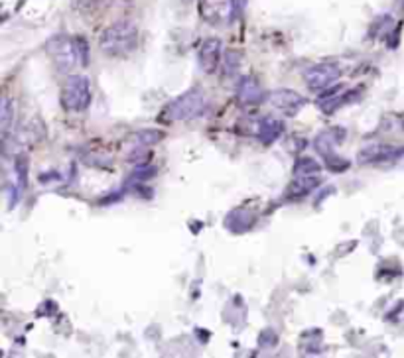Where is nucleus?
I'll return each instance as SVG.
<instances>
[{
	"label": "nucleus",
	"instance_id": "obj_14",
	"mask_svg": "<svg viewBox=\"0 0 404 358\" xmlns=\"http://www.w3.org/2000/svg\"><path fill=\"white\" fill-rule=\"evenodd\" d=\"M44 136H46V124L39 120L38 116L28 118L26 122L20 126V130H18V140L22 142V144H26V146L38 144L39 140H44Z\"/></svg>",
	"mask_w": 404,
	"mask_h": 358
},
{
	"label": "nucleus",
	"instance_id": "obj_22",
	"mask_svg": "<svg viewBox=\"0 0 404 358\" xmlns=\"http://www.w3.org/2000/svg\"><path fill=\"white\" fill-rule=\"evenodd\" d=\"M75 48H77L79 64L81 65L89 64V44H87V39L83 38V36L75 38Z\"/></svg>",
	"mask_w": 404,
	"mask_h": 358
},
{
	"label": "nucleus",
	"instance_id": "obj_18",
	"mask_svg": "<svg viewBox=\"0 0 404 358\" xmlns=\"http://www.w3.org/2000/svg\"><path fill=\"white\" fill-rule=\"evenodd\" d=\"M14 171H16V189H18V193H22L26 189L28 183V160L24 156H18L16 158Z\"/></svg>",
	"mask_w": 404,
	"mask_h": 358
},
{
	"label": "nucleus",
	"instance_id": "obj_3",
	"mask_svg": "<svg viewBox=\"0 0 404 358\" xmlns=\"http://www.w3.org/2000/svg\"><path fill=\"white\" fill-rule=\"evenodd\" d=\"M91 83L83 75L67 77L62 89V104L69 113H83L91 104Z\"/></svg>",
	"mask_w": 404,
	"mask_h": 358
},
{
	"label": "nucleus",
	"instance_id": "obj_5",
	"mask_svg": "<svg viewBox=\"0 0 404 358\" xmlns=\"http://www.w3.org/2000/svg\"><path fill=\"white\" fill-rule=\"evenodd\" d=\"M341 77V69L333 64L310 65L304 71V81L312 91H326L333 87Z\"/></svg>",
	"mask_w": 404,
	"mask_h": 358
},
{
	"label": "nucleus",
	"instance_id": "obj_23",
	"mask_svg": "<svg viewBox=\"0 0 404 358\" xmlns=\"http://www.w3.org/2000/svg\"><path fill=\"white\" fill-rule=\"evenodd\" d=\"M327 167L331 171H345L349 167V162L343 160V158H338L336 153H331V156H327Z\"/></svg>",
	"mask_w": 404,
	"mask_h": 358
},
{
	"label": "nucleus",
	"instance_id": "obj_19",
	"mask_svg": "<svg viewBox=\"0 0 404 358\" xmlns=\"http://www.w3.org/2000/svg\"><path fill=\"white\" fill-rule=\"evenodd\" d=\"M322 166L312 158H300L294 166V176H306V173H320Z\"/></svg>",
	"mask_w": 404,
	"mask_h": 358
},
{
	"label": "nucleus",
	"instance_id": "obj_7",
	"mask_svg": "<svg viewBox=\"0 0 404 358\" xmlns=\"http://www.w3.org/2000/svg\"><path fill=\"white\" fill-rule=\"evenodd\" d=\"M268 101L282 115L296 116L306 106V97L292 89H276L268 95Z\"/></svg>",
	"mask_w": 404,
	"mask_h": 358
},
{
	"label": "nucleus",
	"instance_id": "obj_20",
	"mask_svg": "<svg viewBox=\"0 0 404 358\" xmlns=\"http://www.w3.org/2000/svg\"><path fill=\"white\" fill-rule=\"evenodd\" d=\"M229 217L235 218V225L239 223V227H237L235 232H243V230L250 229V227L255 225V217L248 213L247 209H237V211H233Z\"/></svg>",
	"mask_w": 404,
	"mask_h": 358
},
{
	"label": "nucleus",
	"instance_id": "obj_8",
	"mask_svg": "<svg viewBox=\"0 0 404 358\" xmlns=\"http://www.w3.org/2000/svg\"><path fill=\"white\" fill-rule=\"evenodd\" d=\"M223 44L221 39L209 38L201 44L199 48V67L203 73H215L221 64Z\"/></svg>",
	"mask_w": 404,
	"mask_h": 358
},
{
	"label": "nucleus",
	"instance_id": "obj_11",
	"mask_svg": "<svg viewBox=\"0 0 404 358\" xmlns=\"http://www.w3.org/2000/svg\"><path fill=\"white\" fill-rule=\"evenodd\" d=\"M355 91H347V93H341V85H333L326 89V93L318 99V106L326 113V115H331L336 113L339 106H343L345 102H349V97H351Z\"/></svg>",
	"mask_w": 404,
	"mask_h": 358
},
{
	"label": "nucleus",
	"instance_id": "obj_1",
	"mask_svg": "<svg viewBox=\"0 0 404 358\" xmlns=\"http://www.w3.org/2000/svg\"><path fill=\"white\" fill-rule=\"evenodd\" d=\"M99 46L107 55L125 57L136 50V46H138V30L129 20L115 22L109 28H104L101 39H99Z\"/></svg>",
	"mask_w": 404,
	"mask_h": 358
},
{
	"label": "nucleus",
	"instance_id": "obj_2",
	"mask_svg": "<svg viewBox=\"0 0 404 358\" xmlns=\"http://www.w3.org/2000/svg\"><path fill=\"white\" fill-rule=\"evenodd\" d=\"M208 106V99L205 93L201 89H190L185 91L183 95H180L178 99H174L172 102L166 104L164 109V118L168 122H182V120H194L197 116H201L205 113Z\"/></svg>",
	"mask_w": 404,
	"mask_h": 358
},
{
	"label": "nucleus",
	"instance_id": "obj_17",
	"mask_svg": "<svg viewBox=\"0 0 404 358\" xmlns=\"http://www.w3.org/2000/svg\"><path fill=\"white\" fill-rule=\"evenodd\" d=\"M162 138H164L162 132L146 128V130H138V132L132 136V144H134V148H148V146H154V144L162 140Z\"/></svg>",
	"mask_w": 404,
	"mask_h": 358
},
{
	"label": "nucleus",
	"instance_id": "obj_9",
	"mask_svg": "<svg viewBox=\"0 0 404 358\" xmlns=\"http://www.w3.org/2000/svg\"><path fill=\"white\" fill-rule=\"evenodd\" d=\"M401 153H403V150L394 148L391 144H371L357 153V162L359 164H378V162L398 158Z\"/></svg>",
	"mask_w": 404,
	"mask_h": 358
},
{
	"label": "nucleus",
	"instance_id": "obj_16",
	"mask_svg": "<svg viewBox=\"0 0 404 358\" xmlns=\"http://www.w3.org/2000/svg\"><path fill=\"white\" fill-rule=\"evenodd\" d=\"M14 115H16V104H14L12 97H4L2 104H0V130H2L4 138H8V134L12 130Z\"/></svg>",
	"mask_w": 404,
	"mask_h": 358
},
{
	"label": "nucleus",
	"instance_id": "obj_4",
	"mask_svg": "<svg viewBox=\"0 0 404 358\" xmlns=\"http://www.w3.org/2000/svg\"><path fill=\"white\" fill-rule=\"evenodd\" d=\"M46 51L52 57L53 65L62 71L67 73L77 65V48H75V39H71L66 34H55L46 41Z\"/></svg>",
	"mask_w": 404,
	"mask_h": 358
},
{
	"label": "nucleus",
	"instance_id": "obj_12",
	"mask_svg": "<svg viewBox=\"0 0 404 358\" xmlns=\"http://www.w3.org/2000/svg\"><path fill=\"white\" fill-rule=\"evenodd\" d=\"M237 99L241 104L250 106V104H259L262 101V89L259 81L255 77H243L237 85Z\"/></svg>",
	"mask_w": 404,
	"mask_h": 358
},
{
	"label": "nucleus",
	"instance_id": "obj_13",
	"mask_svg": "<svg viewBox=\"0 0 404 358\" xmlns=\"http://www.w3.org/2000/svg\"><path fill=\"white\" fill-rule=\"evenodd\" d=\"M322 185L320 173H306V176H296L292 179V183L288 185V197L290 199H300L304 195L313 191L315 187Z\"/></svg>",
	"mask_w": 404,
	"mask_h": 358
},
{
	"label": "nucleus",
	"instance_id": "obj_6",
	"mask_svg": "<svg viewBox=\"0 0 404 358\" xmlns=\"http://www.w3.org/2000/svg\"><path fill=\"white\" fill-rule=\"evenodd\" d=\"M199 14L211 26H223L235 16V0H199Z\"/></svg>",
	"mask_w": 404,
	"mask_h": 358
},
{
	"label": "nucleus",
	"instance_id": "obj_24",
	"mask_svg": "<svg viewBox=\"0 0 404 358\" xmlns=\"http://www.w3.org/2000/svg\"><path fill=\"white\" fill-rule=\"evenodd\" d=\"M97 0H71L75 10H91Z\"/></svg>",
	"mask_w": 404,
	"mask_h": 358
},
{
	"label": "nucleus",
	"instance_id": "obj_15",
	"mask_svg": "<svg viewBox=\"0 0 404 358\" xmlns=\"http://www.w3.org/2000/svg\"><path fill=\"white\" fill-rule=\"evenodd\" d=\"M282 132H284L282 120H278V118H264L261 122V126H259V138L264 144H273V142H276L282 136Z\"/></svg>",
	"mask_w": 404,
	"mask_h": 358
},
{
	"label": "nucleus",
	"instance_id": "obj_21",
	"mask_svg": "<svg viewBox=\"0 0 404 358\" xmlns=\"http://www.w3.org/2000/svg\"><path fill=\"white\" fill-rule=\"evenodd\" d=\"M239 65H241V53L239 51L231 50L223 55V71H225V75H233L239 69Z\"/></svg>",
	"mask_w": 404,
	"mask_h": 358
},
{
	"label": "nucleus",
	"instance_id": "obj_10",
	"mask_svg": "<svg viewBox=\"0 0 404 358\" xmlns=\"http://www.w3.org/2000/svg\"><path fill=\"white\" fill-rule=\"evenodd\" d=\"M345 136H347V130H345V128L339 126L329 128V130H324V132H320V134L315 136L313 148L322 153L324 158H327V156L336 153V148H338L341 142L345 140Z\"/></svg>",
	"mask_w": 404,
	"mask_h": 358
}]
</instances>
